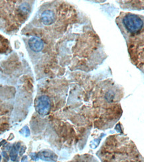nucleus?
<instances>
[{"instance_id": "f257e3e1", "label": "nucleus", "mask_w": 144, "mask_h": 162, "mask_svg": "<svg viewBox=\"0 0 144 162\" xmlns=\"http://www.w3.org/2000/svg\"><path fill=\"white\" fill-rule=\"evenodd\" d=\"M123 24L125 29L130 33H137L143 28V23L137 15L128 14L123 19Z\"/></svg>"}, {"instance_id": "f03ea898", "label": "nucleus", "mask_w": 144, "mask_h": 162, "mask_svg": "<svg viewBox=\"0 0 144 162\" xmlns=\"http://www.w3.org/2000/svg\"><path fill=\"white\" fill-rule=\"evenodd\" d=\"M50 100L46 96H41L38 100L37 110L41 115H46L50 110Z\"/></svg>"}, {"instance_id": "7ed1b4c3", "label": "nucleus", "mask_w": 144, "mask_h": 162, "mask_svg": "<svg viewBox=\"0 0 144 162\" xmlns=\"http://www.w3.org/2000/svg\"><path fill=\"white\" fill-rule=\"evenodd\" d=\"M29 46L34 52H40L44 47L43 41L38 37H33L29 40Z\"/></svg>"}, {"instance_id": "20e7f679", "label": "nucleus", "mask_w": 144, "mask_h": 162, "mask_svg": "<svg viewBox=\"0 0 144 162\" xmlns=\"http://www.w3.org/2000/svg\"><path fill=\"white\" fill-rule=\"evenodd\" d=\"M41 20L44 25H51L55 21V15L51 10H45L41 15Z\"/></svg>"}, {"instance_id": "39448f33", "label": "nucleus", "mask_w": 144, "mask_h": 162, "mask_svg": "<svg viewBox=\"0 0 144 162\" xmlns=\"http://www.w3.org/2000/svg\"><path fill=\"white\" fill-rule=\"evenodd\" d=\"M0 159H1V156H0Z\"/></svg>"}]
</instances>
